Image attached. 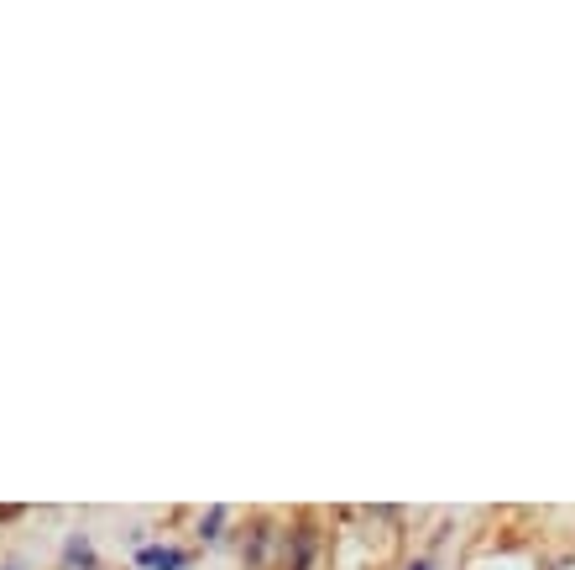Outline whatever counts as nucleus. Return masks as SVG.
<instances>
[{"label":"nucleus","mask_w":575,"mask_h":570,"mask_svg":"<svg viewBox=\"0 0 575 570\" xmlns=\"http://www.w3.org/2000/svg\"><path fill=\"white\" fill-rule=\"evenodd\" d=\"M142 565H152V570H183V565H189V555H178V550H142Z\"/></svg>","instance_id":"nucleus-1"},{"label":"nucleus","mask_w":575,"mask_h":570,"mask_svg":"<svg viewBox=\"0 0 575 570\" xmlns=\"http://www.w3.org/2000/svg\"><path fill=\"white\" fill-rule=\"evenodd\" d=\"M408 570H429V565H424V560H413V565H408Z\"/></svg>","instance_id":"nucleus-3"},{"label":"nucleus","mask_w":575,"mask_h":570,"mask_svg":"<svg viewBox=\"0 0 575 570\" xmlns=\"http://www.w3.org/2000/svg\"><path fill=\"white\" fill-rule=\"evenodd\" d=\"M549 570H575V560H555V565H549Z\"/></svg>","instance_id":"nucleus-2"}]
</instances>
